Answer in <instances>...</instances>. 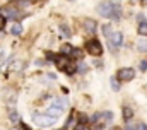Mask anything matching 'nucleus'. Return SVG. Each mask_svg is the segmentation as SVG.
I'll list each match as a JSON object with an SVG mask.
<instances>
[{
  "instance_id": "nucleus-28",
  "label": "nucleus",
  "mask_w": 147,
  "mask_h": 130,
  "mask_svg": "<svg viewBox=\"0 0 147 130\" xmlns=\"http://www.w3.org/2000/svg\"><path fill=\"white\" fill-rule=\"evenodd\" d=\"M21 130H31V129H29L26 123H21Z\"/></svg>"
},
{
  "instance_id": "nucleus-32",
  "label": "nucleus",
  "mask_w": 147,
  "mask_h": 130,
  "mask_svg": "<svg viewBox=\"0 0 147 130\" xmlns=\"http://www.w3.org/2000/svg\"><path fill=\"white\" fill-rule=\"evenodd\" d=\"M113 130H116V129H113Z\"/></svg>"
},
{
  "instance_id": "nucleus-11",
  "label": "nucleus",
  "mask_w": 147,
  "mask_h": 130,
  "mask_svg": "<svg viewBox=\"0 0 147 130\" xmlns=\"http://www.w3.org/2000/svg\"><path fill=\"white\" fill-rule=\"evenodd\" d=\"M9 120L12 122V123H19L21 122V115L17 113V110H9Z\"/></svg>"
},
{
  "instance_id": "nucleus-5",
  "label": "nucleus",
  "mask_w": 147,
  "mask_h": 130,
  "mask_svg": "<svg viewBox=\"0 0 147 130\" xmlns=\"http://www.w3.org/2000/svg\"><path fill=\"white\" fill-rule=\"evenodd\" d=\"M134 77H135V70L130 68V67H123V68H120V70H118V75H116L118 81H125V82L132 81Z\"/></svg>"
},
{
  "instance_id": "nucleus-24",
  "label": "nucleus",
  "mask_w": 147,
  "mask_h": 130,
  "mask_svg": "<svg viewBox=\"0 0 147 130\" xmlns=\"http://www.w3.org/2000/svg\"><path fill=\"white\" fill-rule=\"evenodd\" d=\"M77 68H79V72H82V74H84V72H87V65H86V64H80Z\"/></svg>"
},
{
  "instance_id": "nucleus-20",
  "label": "nucleus",
  "mask_w": 147,
  "mask_h": 130,
  "mask_svg": "<svg viewBox=\"0 0 147 130\" xmlns=\"http://www.w3.org/2000/svg\"><path fill=\"white\" fill-rule=\"evenodd\" d=\"M110 82H111V87H113L115 91H120V82H118V79H116V77H111Z\"/></svg>"
},
{
  "instance_id": "nucleus-14",
  "label": "nucleus",
  "mask_w": 147,
  "mask_h": 130,
  "mask_svg": "<svg viewBox=\"0 0 147 130\" xmlns=\"http://www.w3.org/2000/svg\"><path fill=\"white\" fill-rule=\"evenodd\" d=\"M3 10H5V14H2L3 17H10V19L17 17V10H16V9H12V7H7V9H3Z\"/></svg>"
},
{
  "instance_id": "nucleus-9",
  "label": "nucleus",
  "mask_w": 147,
  "mask_h": 130,
  "mask_svg": "<svg viewBox=\"0 0 147 130\" xmlns=\"http://www.w3.org/2000/svg\"><path fill=\"white\" fill-rule=\"evenodd\" d=\"M51 106H55V108H58V110H65L69 104H67V99H63V98H55L53 99V103H51Z\"/></svg>"
},
{
  "instance_id": "nucleus-19",
  "label": "nucleus",
  "mask_w": 147,
  "mask_h": 130,
  "mask_svg": "<svg viewBox=\"0 0 147 130\" xmlns=\"http://www.w3.org/2000/svg\"><path fill=\"white\" fill-rule=\"evenodd\" d=\"M103 32H105V36H106V38H110L111 34H113V29H111L110 24H103Z\"/></svg>"
},
{
  "instance_id": "nucleus-6",
  "label": "nucleus",
  "mask_w": 147,
  "mask_h": 130,
  "mask_svg": "<svg viewBox=\"0 0 147 130\" xmlns=\"http://www.w3.org/2000/svg\"><path fill=\"white\" fill-rule=\"evenodd\" d=\"M110 43L115 46V48L121 46V43H123V36H121V32H113V34L110 36Z\"/></svg>"
},
{
  "instance_id": "nucleus-23",
  "label": "nucleus",
  "mask_w": 147,
  "mask_h": 130,
  "mask_svg": "<svg viewBox=\"0 0 147 130\" xmlns=\"http://www.w3.org/2000/svg\"><path fill=\"white\" fill-rule=\"evenodd\" d=\"M80 55H82V51H80L79 48H74V51H72V57H75V58H77V57H80Z\"/></svg>"
},
{
  "instance_id": "nucleus-22",
  "label": "nucleus",
  "mask_w": 147,
  "mask_h": 130,
  "mask_svg": "<svg viewBox=\"0 0 147 130\" xmlns=\"http://www.w3.org/2000/svg\"><path fill=\"white\" fill-rule=\"evenodd\" d=\"M132 130H147V127H146V123H135L132 127Z\"/></svg>"
},
{
  "instance_id": "nucleus-29",
  "label": "nucleus",
  "mask_w": 147,
  "mask_h": 130,
  "mask_svg": "<svg viewBox=\"0 0 147 130\" xmlns=\"http://www.w3.org/2000/svg\"><path fill=\"white\" fill-rule=\"evenodd\" d=\"M3 55H5V50H3V48H0V60L3 58Z\"/></svg>"
},
{
  "instance_id": "nucleus-21",
  "label": "nucleus",
  "mask_w": 147,
  "mask_h": 130,
  "mask_svg": "<svg viewBox=\"0 0 147 130\" xmlns=\"http://www.w3.org/2000/svg\"><path fill=\"white\" fill-rule=\"evenodd\" d=\"M75 70H77V67H75L74 64H69L67 67H65V72H67V74H74Z\"/></svg>"
},
{
  "instance_id": "nucleus-3",
  "label": "nucleus",
  "mask_w": 147,
  "mask_h": 130,
  "mask_svg": "<svg viewBox=\"0 0 147 130\" xmlns=\"http://www.w3.org/2000/svg\"><path fill=\"white\" fill-rule=\"evenodd\" d=\"M86 50H87L92 57H99V55L103 53V46H101V43H99L98 39H89V41L86 43Z\"/></svg>"
},
{
  "instance_id": "nucleus-8",
  "label": "nucleus",
  "mask_w": 147,
  "mask_h": 130,
  "mask_svg": "<svg viewBox=\"0 0 147 130\" xmlns=\"http://www.w3.org/2000/svg\"><path fill=\"white\" fill-rule=\"evenodd\" d=\"M55 62H57L58 68L65 70V67L69 65V58H67V55H58V57H55Z\"/></svg>"
},
{
  "instance_id": "nucleus-26",
  "label": "nucleus",
  "mask_w": 147,
  "mask_h": 130,
  "mask_svg": "<svg viewBox=\"0 0 147 130\" xmlns=\"http://www.w3.org/2000/svg\"><path fill=\"white\" fill-rule=\"evenodd\" d=\"M79 122H80V123L84 125V123L87 122V118H86V115H82V113H80V115H79Z\"/></svg>"
},
{
  "instance_id": "nucleus-12",
  "label": "nucleus",
  "mask_w": 147,
  "mask_h": 130,
  "mask_svg": "<svg viewBox=\"0 0 147 130\" xmlns=\"http://www.w3.org/2000/svg\"><path fill=\"white\" fill-rule=\"evenodd\" d=\"M121 113H123V120H132V116H134V110L130 106H123Z\"/></svg>"
},
{
  "instance_id": "nucleus-33",
  "label": "nucleus",
  "mask_w": 147,
  "mask_h": 130,
  "mask_svg": "<svg viewBox=\"0 0 147 130\" xmlns=\"http://www.w3.org/2000/svg\"><path fill=\"white\" fill-rule=\"evenodd\" d=\"M62 130H63V129H62Z\"/></svg>"
},
{
  "instance_id": "nucleus-4",
  "label": "nucleus",
  "mask_w": 147,
  "mask_h": 130,
  "mask_svg": "<svg viewBox=\"0 0 147 130\" xmlns=\"http://www.w3.org/2000/svg\"><path fill=\"white\" fill-rule=\"evenodd\" d=\"M113 120V113L111 111H101V113H96L92 116V122L98 123V125H106Z\"/></svg>"
},
{
  "instance_id": "nucleus-17",
  "label": "nucleus",
  "mask_w": 147,
  "mask_h": 130,
  "mask_svg": "<svg viewBox=\"0 0 147 130\" xmlns=\"http://www.w3.org/2000/svg\"><path fill=\"white\" fill-rule=\"evenodd\" d=\"M60 31H62L63 36H67V38H70V34H72L70 28H69V26H65V24H60Z\"/></svg>"
},
{
  "instance_id": "nucleus-15",
  "label": "nucleus",
  "mask_w": 147,
  "mask_h": 130,
  "mask_svg": "<svg viewBox=\"0 0 147 130\" xmlns=\"http://www.w3.org/2000/svg\"><path fill=\"white\" fill-rule=\"evenodd\" d=\"M137 50L139 51H147V39L146 38H140L137 41Z\"/></svg>"
},
{
  "instance_id": "nucleus-10",
  "label": "nucleus",
  "mask_w": 147,
  "mask_h": 130,
  "mask_svg": "<svg viewBox=\"0 0 147 130\" xmlns=\"http://www.w3.org/2000/svg\"><path fill=\"white\" fill-rule=\"evenodd\" d=\"M10 34H12V36H21V34H22V24H21V22H14V24L10 26Z\"/></svg>"
},
{
  "instance_id": "nucleus-25",
  "label": "nucleus",
  "mask_w": 147,
  "mask_h": 130,
  "mask_svg": "<svg viewBox=\"0 0 147 130\" xmlns=\"http://www.w3.org/2000/svg\"><path fill=\"white\" fill-rule=\"evenodd\" d=\"M140 70H142V72L147 70V60H142V62H140Z\"/></svg>"
},
{
  "instance_id": "nucleus-18",
  "label": "nucleus",
  "mask_w": 147,
  "mask_h": 130,
  "mask_svg": "<svg viewBox=\"0 0 147 130\" xmlns=\"http://www.w3.org/2000/svg\"><path fill=\"white\" fill-rule=\"evenodd\" d=\"M139 34L147 36V22H146V21H142V22L139 24Z\"/></svg>"
},
{
  "instance_id": "nucleus-31",
  "label": "nucleus",
  "mask_w": 147,
  "mask_h": 130,
  "mask_svg": "<svg viewBox=\"0 0 147 130\" xmlns=\"http://www.w3.org/2000/svg\"><path fill=\"white\" fill-rule=\"evenodd\" d=\"M125 130H132V127H127V129H125Z\"/></svg>"
},
{
  "instance_id": "nucleus-27",
  "label": "nucleus",
  "mask_w": 147,
  "mask_h": 130,
  "mask_svg": "<svg viewBox=\"0 0 147 130\" xmlns=\"http://www.w3.org/2000/svg\"><path fill=\"white\" fill-rule=\"evenodd\" d=\"M3 26H5V17H3V16L0 14V31L3 29Z\"/></svg>"
},
{
  "instance_id": "nucleus-7",
  "label": "nucleus",
  "mask_w": 147,
  "mask_h": 130,
  "mask_svg": "<svg viewBox=\"0 0 147 130\" xmlns=\"http://www.w3.org/2000/svg\"><path fill=\"white\" fill-rule=\"evenodd\" d=\"M96 28H98V22L92 21V19H86L84 21V29L89 32V34H94L96 32Z\"/></svg>"
},
{
  "instance_id": "nucleus-2",
  "label": "nucleus",
  "mask_w": 147,
  "mask_h": 130,
  "mask_svg": "<svg viewBox=\"0 0 147 130\" xmlns=\"http://www.w3.org/2000/svg\"><path fill=\"white\" fill-rule=\"evenodd\" d=\"M33 120L36 122L39 127H51V125L57 122V118L50 116L48 113H46V115H43V113H34V115H33Z\"/></svg>"
},
{
  "instance_id": "nucleus-13",
  "label": "nucleus",
  "mask_w": 147,
  "mask_h": 130,
  "mask_svg": "<svg viewBox=\"0 0 147 130\" xmlns=\"http://www.w3.org/2000/svg\"><path fill=\"white\" fill-rule=\"evenodd\" d=\"M46 113H48L50 116H53V118H58V116H60V115H62L63 111H62V110H58V108H55V106H50Z\"/></svg>"
},
{
  "instance_id": "nucleus-30",
  "label": "nucleus",
  "mask_w": 147,
  "mask_h": 130,
  "mask_svg": "<svg viewBox=\"0 0 147 130\" xmlns=\"http://www.w3.org/2000/svg\"><path fill=\"white\" fill-rule=\"evenodd\" d=\"M142 3H146V5H147V0H142Z\"/></svg>"
},
{
  "instance_id": "nucleus-1",
  "label": "nucleus",
  "mask_w": 147,
  "mask_h": 130,
  "mask_svg": "<svg viewBox=\"0 0 147 130\" xmlns=\"http://www.w3.org/2000/svg\"><path fill=\"white\" fill-rule=\"evenodd\" d=\"M98 14L108 19H120L121 17V5L115 0L110 2H101L98 5Z\"/></svg>"
},
{
  "instance_id": "nucleus-16",
  "label": "nucleus",
  "mask_w": 147,
  "mask_h": 130,
  "mask_svg": "<svg viewBox=\"0 0 147 130\" xmlns=\"http://www.w3.org/2000/svg\"><path fill=\"white\" fill-rule=\"evenodd\" d=\"M72 51H74V48H72V45H69V43H65V45H62V55H72Z\"/></svg>"
}]
</instances>
